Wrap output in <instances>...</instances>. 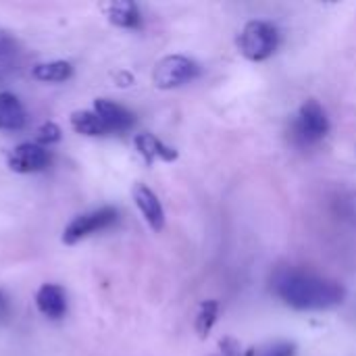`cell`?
Wrapping results in <instances>:
<instances>
[{"mask_svg":"<svg viewBox=\"0 0 356 356\" xmlns=\"http://www.w3.org/2000/svg\"><path fill=\"white\" fill-rule=\"evenodd\" d=\"M271 286L275 296L296 311H327L346 298V290L338 282L296 267L277 269Z\"/></svg>","mask_w":356,"mask_h":356,"instance_id":"obj_1","label":"cell"},{"mask_svg":"<svg viewBox=\"0 0 356 356\" xmlns=\"http://www.w3.org/2000/svg\"><path fill=\"white\" fill-rule=\"evenodd\" d=\"M280 46L277 27L267 21H248L238 35V48L244 58L252 63L267 60Z\"/></svg>","mask_w":356,"mask_h":356,"instance_id":"obj_2","label":"cell"},{"mask_svg":"<svg viewBox=\"0 0 356 356\" xmlns=\"http://www.w3.org/2000/svg\"><path fill=\"white\" fill-rule=\"evenodd\" d=\"M330 134V119L317 100H307L292 121V138L300 146H313Z\"/></svg>","mask_w":356,"mask_h":356,"instance_id":"obj_3","label":"cell"},{"mask_svg":"<svg viewBox=\"0 0 356 356\" xmlns=\"http://www.w3.org/2000/svg\"><path fill=\"white\" fill-rule=\"evenodd\" d=\"M198 73H200V67L192 58L181 56V54H171L156 63L152 81L161 90H173L184 83L194 81L198 77Z\"/></svg>","mask_w":356,"mask_h":356,"instance_id":"obj_4","label":"cell"},{"mask_svg":"<svg viewBox=\"0 0 356 356\" xmlns=\"http://www.w3.org/2000/svg\"><path fill=\"white\" fill-rule=\"evenodd\" d=\"M115 221H117V211L111 209V207H104V209H98V211H92V213H83V215L75 217L65 227L63 242L67 246H73V244H77L79 240H83V238H88L92 234L111 227Z\"/></svg>","mask_w":356,"mask_h":356,"instance_id":"obj_5","label":"cell"},{"mask_svg":"<svg viewBox=\"0 0 356 356\" xmlns=\"http://www.w3.org/2000/svg\"><path fill=\"white\" fill-rule=\"evenodd\" d=\"M48 163H50L48 150L44 146L31 144V142L15 146L6 156V165L15 173H38V171L46 169Z\"/></svg>","mask_w":356,"mask_h":356,"instance_id":"obj_6","label":"cell"},{"mask_svg":"<svg viewBox=\"0 0 356 356\" xmlns=\"http://www.w3.org/2000/svg\"><path fill=\"white\" fill-rule=\"evenodd\" d=\"M92 111L96 113V117L102 121V125L106 127V131H127L134 125V113L127 111L125 106L108 100V98H96Z\"/></svg>","mask_w":356,"mask_h":356,"instance_id":"obj_7","label":"cell"},{"mask_svg":"<svg viewBox=\"0 0 356 356\" xmlns=\"http://www.w3.org/2000/svg\"><path fill=\"white\" fill-rule=\"evenodd\" d=\"M131 194H134V202H136L138 211L142 213V217L146 219V223L154 232H161L165 227V211H163L159 196L144 184H136Z\"/></svg>","mask_w":356,"mask_h":356,"instance_id":"obj_8","label":"cell"},{"mask_svg":"<svg viewBox=\"0 0 356 356\" xmlns=\"http://www.w3.org/2000/svg\"><path fill=\"white\" fill-rule=\"evenodd\" d=\"M35 307L44 317L60 319L67 311V296L65 290L56 284H44L35 294Z\"/></svg>","mask_w":356,"mask_h":356,"instance_id":"obj_9","label":"cell"},{"mask_svg":"<svg viewBox=\"0 0 356 356\" xmlns=\"http://www.w3.org/2000/svg\"><path fill=\"white\" fill-rule=\"evenodd\" d=\"M136 150L140 152V156L144 159L146 165H152L154 161H165V163H171L177 159V150L167 146L165 142H161L156 136L152 134H138L136 140Z\"/></svg>","mask_w":356,"mask_h":356,"instance_id":"obj_10","label":"cell"},{"mask_svg":"<svg viewBox=\"0 0 356 356\" xmlns=\"http://www.w3.org/2000/svg\"><path fill=\"white\" fill-rule=\"evenodd\" d=\"M25 108L10 92H0V129L17 131L25 127Z\"/></svg>","mask_w":356,"mask_h":356,"instance_id":"obj_11","label":"cell"},{"mask_svg":"<svg viewBox=\"0 0 356 356\" xmlns=\"http://www.w3.org/2000/svg\"><path fill=\"white\" fill-rule=\"evenodd\" d=\"M104 13L108 17V21L117 27H125V29H136L142 25V15L136 2L131 0H117L104 6Z\"/></svg>","mask_w":356,"mask_h":356,"instance_id":"obj_12","label":"cell"},{"mask_svg":"<svg viewBox=\"0 0 356 356\" xmlns=\"http://www.w3.org/2000/svg\"><path fill=\"white\" fill-rule=\"evenodd\" d=\"M31 75L38 81H46V83H58V81H67L73 75V67L67 60H50V63H40L31 69Z\"/></svg>","mask_w":356,"mask_h":356,"instance_id":"obj_13","label":"cell"},{"mask_svg":"<svg viewBox=\"0 0 356 356\" xmlns=\"http://www.w3.org/2000/svg\"><path fill=\"white\" fill-rule=\"evenodd\" d=\"M71 127L81 134V136H90V138H96V136H104L108 134L106 127L102 125V121L96 117L94 111H73L71 113Z\"/></svg>","mask_w":356,"mask_h":356,"instance_id":"obj_14","label":"cell"},{"mask_svg":"<svg viewBox=\"0 0 356 356\" xmlns=\"http://www.w3.org/2000/svg\"><path fill=\"white\" fill-rule=\"evenodd\" d=\"M219 317V302L217 300H202L196 313V321H194V330L198 334V338H207L211 334V330L215 327Z\"/></svg>","mask_w":356,"mask_h":356,"instance_id":"obj_15","label":"cell"},{"mask_svg":"<svg viewBox=\"0 0 356 356\" xmlns=\"http://www.w3.org/2000/svg\"><path fill=\"white\" fill-rule=\"evenodd\" d=\"M35 140H38V144L44 146V148L50 146V144H56V142L60 140V129H58V125L52 123V121H46V123L38 129Z\"/></svg>","mask_w":356,"mask_h":356,"instance_id":"obj_16","label":"cell"},{"mask_svg":"<svg viewBox=\"0 0 356 356\" xmlns=\"http://www.w3.org/2000/svg\"><path fill=\"white\" fill-rule=\"evenodd\" d=\"M296 355V346L292 342H275V344H269L267 348L263 350H257V353H250L246 356H294Z\"/></svg>","mask_w":356,"mask_h":356,"instance_id":"obj_17","label":"cell"},{"mask_svg":"<svg viewBox=\"0 0 356 356\" xmlns=\"http://www.w3.org/2000/svg\"><path fill=\"white\" fill-rule=\"evenodd\" d=\"M15 48H17V44H15L13 35H10L8 31L0 29V56L13 54V52H15Z\"/></svg>","mask_w":356,"mask_h":356,"instance_id":"obj_18","label":"cell"},{"mask_svg":"<svg viewBox=\"0 0 356 356\" xmlns=\"http://www.w3.org/2000/svg\"><path fill=\"white\" fill-rule=\"evenodd\" d=\"M4 307H6V300H4V296H2V292H0V313L4 311Z\"/></svg>","mask_w":356,"mask_h":356,"instance_id":"obj_19","label":"cell"}]
</instances>
